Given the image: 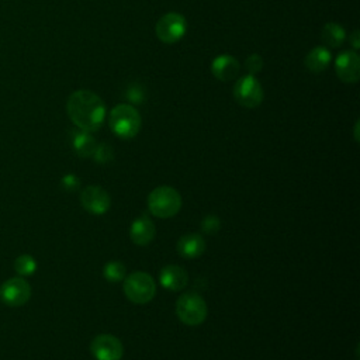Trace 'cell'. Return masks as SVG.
<instances>
[{"instance_id":"cell-22","label":"cell","mask_w":360,"mask_h":360,"mask_svg":"<svg viewBox=\"0 0 360 360\" xmlns=\"http://www.w3.org/2000/svg\"><path fill=\"white\" fill-rule=\"evenodd\" d=\"M245 68H246V70L249 72V75H256V73H259L260 70H262V68H263V59H262V56L259 55V53H252V55H249L248 58H246V60H245Z\"/></svg>"},{"instance_id":"cell-19","label":"cell","mask_w":360,"mask_h":360,"mask_svg":"<svg viewBox=\"0 0 360 360\" xmlns=\"http://www.w3.org/2000/svg\"><path fill=\"white\" fill-rule=\"evenodd\" d=\"M103 273H104V277L111 281V283H118L121 280L125 278V266L121 263V262H117V260H112V262H108L104 269H103Z\"/></svg>"},{"instance_id":"cell-6","label":"cell","mask_w":360,"mask_h":360,"mask_svg":"<svg viewBox=\"0 0 360 360\" xmlns=\"http://www.w3.org/2000/svg\"><path fill=\"white\" fill-rule=\"evenodd\" d=\"M233 98L246 108H255L263 101V89L260 82L253 75L239 77L233 86Z\"/></svg>"},{"instance_id":"cell-15","label":"cell","mask_w":360,"mask_h":360,"mask_svg":"<svg viewBox=\"0 0 360 360\" xmlns=\"http://www.w3.org/2000/svg\"><path fill=\"white\" fill-rule=\"evenodd\" d=\"M205 250V242L202 236L197 233L183 235L177 242V252L184 259H195Z\"/></svg>"},{"instance_id":"cell-5","label":"cell","mask_w":360,"mask_h":360,"mask_svg":"<svg viewBox=\"0 0 360 360\" xmlns=\"http://www.w3.org/2000/svg\"><path fill=\"white\" fill-rule=\"evenodd\" d=\"M176 314L183 323L195 326L205 321L207 304L201 295L195 292H186L176 302Z\"/></svg>"},{"instance_id":"cell-10","label":"cell","mask_w":360,"mask_h":360,"mask_svg":"<svg viewBox=\"0 0 360 360\" xmlns=\"http://www.w3.org/2000/svg\"><path fill=\"white\" fill-rule=\"evenodd\" d=\"M335 72L343 83H356L360 77V58L357 52H340L335 59Z\"/></svg>"},{"instance_id":"cell-18","label":"cell","mask_w":360,"mask_h":360,"mask_svg":"<svg viewBox=\"0 0 360 360\" xmlns=\"http://www.w3.org/2000/svg\"><path fill=\"white\" fill-rule=\"evenodd\" d=\"M322 44L329 48H338L340 46L346 39V31L345 28L338 22H326L322 27L321 32Z\"/></svg>"},{"instance_id":"cell-2","label":"cell","mask_w":360,"mask_h":360,"mask_svg":"<svg viewBox=\"0 0 360 360\" xmlns=\"http://www.w3.org/2000/svg\"><path fill=\"white\" fill-rule=\"evenodd\" d=\"M108 124L118 138L131 139L139 132L142 120L134 105L118 104L110 111Z\"/></svg>"},{"instance_id":"cell-7","label":"cell","mask_w":360,"mask_h":360,"mask_svg":"<svg viewBox=\"0 0 360 360\" xmlns=\"http://www.w3.org/2000/svg\"><path fill=\"white\" fill-rule=\"evenodd\" d=\"M186 32L187 21L179 13L163 14L155 25V34L163 44H174L180 41Z\"/></svg>"},{"instance_id":"cell-13","label":"cell","mask_w":360,"mask_h":360,"mask_svg":"<svg viewBox=\"0 0 360 360\" xmlns=\"http://www.w3.org/2000/svg\"><path fill=\"white\" fill-rule=\"evenodd\" d=\"M159 281L163 288L170 291H179L187 285L188 276L183 267L176 264H169L162 269Z\"/></svg>"},{"instance_id":"cell-9","label":"cell","mask_w":360,"mask_h":360,"mask_svg":"<svg viewBox=\"0 0 360 360\" xmlns=\"http://www.w3.org/2000/svg\"><path fill=\"white\" fill-rule=\"evenodd\" d=\"M90 352L96 360H121L122 343L112 335H98L90 343Z\"/></svg>"},{"instance_id":"cell-14","label":"cell","mask_w":360,"mask_h":360,"mask_svg":"<svg viewBox=\"0 0 360 360\" xmlns=\"http://www.w3.org/2000/svg\"><path fill=\"white\" fill-rule=\"evenodd\" d=\"M129 235L134 243L141 246L148 245L155 238V225L146 215H142L132 222Z\"/></svg>"},{"instance_id":"cell-21","label":"cell","mask_w":360,"mask_h":360,"mask_svg":"<svg viewBox=\"0 0 360 360\" xmlns=\"http://www.w3.org/2000/svg\"><path fill=\"white\" fill-rule=\"evenodd\" d=\"M93 158H94V160L97 163L105 165V163H108V162H111L114 159V150H112V148L108 143L103 142V143L96 146Z\"/></svg>"},{"instance_id":"cell-1","label":"cell","mask_w":360,"mask_h":360,"mask_svg":"<svg viewBox=\"0 0 360 360\" xmlns=\"http://www.w3.org/2000/svg\"><path fill=\"white\" fill-rule=\"evenodd\" d=\"M66 112L79 129L94 132L104 122L105 105L96 93L82 89L69 96L66 101Z\"/></svg>"},{"instance_id":"cell-23","label":"cell","mask_w":360,"mask_h":360,"mask_svg":"<svg viewBox=\"0 0 360 360\" xmlns=\"http://www.w3.org/2000/svg\"><path fill=\"white\" fill-rule=\"evenodd\" d=\"M219 225H221V224H219V219H218L217 215H208V217H205V218L202 219V222H201L202 231H204L205 233H210V235L217 233L218 229H219Z\"/></svg>"},{"instance_id":"cell-3","label":"cell","mask_w":360,"mask_h":360,"mask_svg":"<svg viewBox=\"0 0 360 360\" xmlns=\"http://www.w3.org/2000/svg\"><path fill=\"white\" fill-rule=\"evenodd\" d=\"M148 208L158 218H170L180 211L181 197L173 187L160 186L149 194Z\"/></svg>"},{"instance_id":"cell-17","label":"cell","mask_w":360,"mask_h":360,"mask_svg":"<svg viewBox=\"0 0 360 360\" xmlns=\"http://www.w3.org/2000/svg\"><path fill=\"white\" fill-rule=\"evenodd\" d=\"M332 60V53L326 46H315L305 56V66L312 73L323 72Z\"/></svg>"},{"instance_id":"cell-12","label":"cell","mask_w":360,"mask_h":360,"mask_svg":"<svg viewBox=\"0 0 360 360\" xmlns=\"http://www.w3.org/2000/svg\"><path fill=\"white\" fill-rule=\"evenodd\" d=\"M239 62L236 58L228 53L218 55L212 62H211V73L221 82H228L232 80L238 76L239 73Z\"/></svg>"},{"instance_id":"cell-20","label":"cell","mask_w":360,"mask_h":360,"mask_svg":"<svg viewBox=\"0 0 360 360\" xmlns=\"http://www.w3.org/2000/svg\"><path fill=\"white\" fill-rule=\"evenodd\" d=\"M14 269L20 276H31L37 270V262L30 255H21L15 259Z\"/></svg>"},{"instance_id":"cell-8","label":"cell","mask_w":360,"mask_h":360,"mask_svg":"<svg viewBox=\"0 0 360 360\" xmlns=\"http://www.w3.org/2000/svg\"><path fill=\"white\" fill-rule=\"evenodd\" d=\"M31 297V287L22 277H13L0 287V300L8 307H21Z\"/></svg>"},{"instance_id":"cell-4","label":"cell","mask_w":360,"mask_h":360,"mask_svg":"<svg viewBox=\"0 0 360 360\" xmlns=\"http://www.w3.org/2000/svg\"><path fill=\"white\" fill-rule=\"evenodd\" d=\"M156 292L155 280L143 271H135L125 276L124 280V294L127 298L135 304L149 302Z\"/></svg>"},{"instance_id":"cell-25","label":"cell","mask_w":360,"mask_h":360,"mask_svg":"<svg viewBox=\"0 0 360 360\" xmlns=\"http://www.w3.org/2000/svg\"><path fill=\"white\" fill-rule=\"evenodd\" d=\"M349 41L352 42V45H353V49H354V51L360 48V34H359V30H354V31L352 32V35H350Z\"/></svg>"},{"instance_id":"cell-11","label":"cell","mask_w":360,"mask_h":360,"mask_svg":"<svg viewBox=\"0 0 360 360\" xmlns=\"http://www.w3.org/2000/svg\"><path fill=\"white\" fill-rule=\"evenodd\" d=\"M83 208L94 215H101L108 211L111 205L110 194L98 186H87L80 194Z\"/></svg>"},{"instance_id":"cell-24","label":"cell","mask_w":360,"mask_h":360,"mask_svg":"<svg viewBox=\"0 0 360 360\" xmlns=\"http://www.w3.org/2000/svg\"><path fill=\"white\" fill-rule=\"evenodd\" d=\"M62 184H63L68 190H75V188H77V186L80 184V181H79V179H77L76 176H73V174H68V176H65V177H63Z\"/></svg>"},{"instance_id":"cell-16","label":"cell","mask_w":360,"mask_h":360,"mask_svg":"<svg viewBox=\"0 0 360 360\" xmlns=\"http://www.w3.org/2000/svg\"><path fill=\"white\" fill-rule=\"evenodd\" d=\"M70 141H72V146L76 152L77 156L80 158H90L94 153V149L97 146V142L94 139V136L83 129H75L70 134Z\"/></svg>"}]
</instances>
